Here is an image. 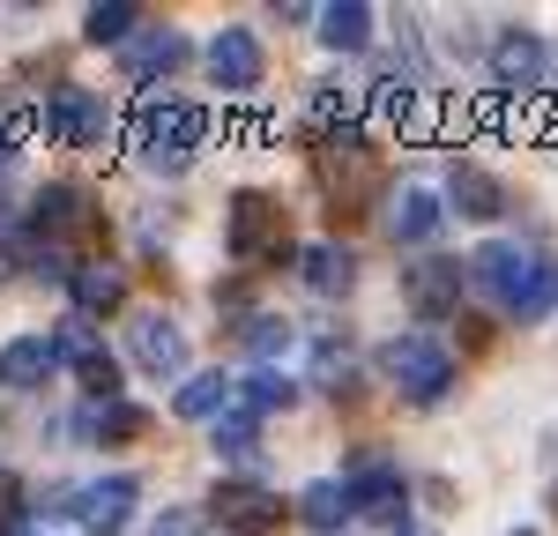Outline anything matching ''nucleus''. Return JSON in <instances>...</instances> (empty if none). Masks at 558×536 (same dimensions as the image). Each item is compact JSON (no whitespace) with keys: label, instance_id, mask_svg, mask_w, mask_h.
<instances>
[{"label":"nucleus","instance_id":"nucleus-18","mask_svg":"<svg viewBox=\"0 0 558 536\" xmlns=\"http://www.w3.org/2000/svg\"><path fill=\"white\" fill-rule=\"evenodd\" d=\"M299 276L313 299H350V283H357V254H350L343 239H313L299 246Z\"/></svg>","mask_w":558,"mask_h":536},{"label":"nucleus","instance_id":"nucleus-23","mask_svg":"<svg viewBox=\"0 0 558 536\" xmlns=\"http://www.w3.org/2000/svg\"><path fill=\"white\" fill-rule=\"evenodd\" d=\"M313 23H320V45L328 52H365L373 45V8L365 0H328Z\"/></svg>","mask_w":558,"mask_h":536},{"label":"nucleus","instance_id":"nucleus-24","mask_svg":"<svg viewBox=\"0 0 558 536\" xmlns=\"http://www.w3.org/2000/svg\"><path fill=\"white\" fill-rule=\"evenodd\" d=\"M299 522H313L320 536H336L343 522H357V507H350V485H343V477H313V485L299 491Z\"/></svg>","mask_w":558,"mask_h":536},{"label":"nucleus","instance_id":"nucleus-33","mask_svg":"<svg viewBox=\"0 0 558 536\" xmlns=\"http://www.w3.org/2000/svg\"><path fill=\"white\" fill-rule=\"evenodd\" d=\"M8 223H15V217H8V202H0V246H8Z\"/></svg>","mask_w":558,"mask_h":536},{"label":"nucleus","instance_id":"nucleus-19","mask_svg":"<svg viewBox=\"0 0 558 536\" xmlns=\"http://www.w3.org/2000/svg\"><path fill=\"white\" fill-rule=\"evenodd\" d=\"M52 373H60V351H52V336H15V343H0V388H15V395H38Z\"/></svg>","mask_w":558,"mask_h":536},{"label":"nucleus","instance_id":"nucleus-14","mask_svg":"<svg viewBox=\"0 0 558 536\" xmlns=\"http://www.w3.org/2000/svg\"><path fill=\"white\" fill-rule=\"evenodd\" d=\"M179 68H186V31H172V23H157V31H142L134 45H120V75H128L134 89L172 83Z\"/></svg>","mask_w":558,"mask_h":536},{"label":"nucleus","instance_id":"nucleus-35","mask_svg":"<svg viewBox=\"0 0 558 536\" xmlns=\"http://www.w3.org/2000/svg\"><path fill=\"white\" fill-rule=\"evenodd\" d=\"M551 75H558V52H551Z\"/></svg>","mask_w":558,"mask_h":536},{"label":"nucleus","instance_id":"nucleus-27","mask_svg":"<svg viewBox=\"0 0 558 536\" xmlns=\"http://www.w3.org/2000/svg\"><path fill=\"white\" fill-rule=\"evenodd\" d=\"M350 365H357V351H350V328H320V336H313V388L343 395V388H350Z\"/></svg>","mask_w":558,"mask_h":536},{"label":"nucleus","instance_id":"nucleus-32","mask_svg":"<svg viewBox=\"0 0 558 536\" xmlns=\"http://www.w3.org/2000/svg\"><path fill=\"white\" fill-rule=\"evenodd\" d=\"M15 142H23V120H8V112H0V157H8Z\"/></svg>","mask_w":558,"mask_h":536},{"label":"nucleus","instance_id":"nucleus-29","mask_svg":"<svg viewBox=\"0 0 558 536\" xmlns=\"http://www.w3.org/2000/svg\"><path fill=\"white\" fill-rule=\"evenodd\" d=\"M209 447H216V454H231V462H246V454L260 447V417L246 410V402H231V410L209 425Z\"/></svg>","mask_w":558,"mask_h":536},{"label":"nucleus","instance_id":"nucleus-12","mask_svg":"<svg viewBox=\"0 0 558 536\" xmlns=\"http://www.w3.org/2000/svg\"><path fill=\"white\" fill-rule=\"evenodd\" d=\"M462 283H470V261H447V254L402 268V299H410L417 320H447V313H462Z\"/></svg>","mask_w":558,"mask_h":536},{"label":"nucleus","instance_id":"nucleus-11","mask_svg":"<svg viewBox=\"0 0 558 536\" xmlns=\"http://www.w3.org/2000/svg\"><path fill=\"white\" fill-rule=\"evenodd\" d=\"M128 351L134 365L149 373V380H179L186 373V328H179L172 313H128Z\"/></svg>","mask_w":558,"mask_h":536},{"label":"nucleus","instance_id":"nucleus-34","mask_svg":"<svg viewBox=\"0 0 558 536\" xmlns=\"http://www.w3.org/2000/svg\"><path fill=\"white\" fill-rule=\"evenodd\" d=\"M395 536H432V529H395Z\"/></svg>","mask_w":558,"mask_h":536},{"label":"nucleus","instance_id":"nucleus-2","mask_svg":"<svg viewBox=\"0 0 558 536\" xmlns=\"http://www.w3.org/2000/svg\"><path fill=\"white\" fill-rule=\"evenodd\" d=\"M202 142H209V112L186 97H142V112L128 127V149L149 172H186L202 157Z\"/></svg>","mask_w":558,"mask_h":536},{"label":"nucleus","instance_id":"nucleus-15","mask_svg":"<svg viewBox=\"0 0 558 536\" xmlns=\"http://www.w3.org/2000/svg\"><path fill=\"white\" fill-rule=\"evenodd\" d=\"M134 499H142L134 477H89V485H75V522H83V536H120L134 522Z\"/></svg>","mask_w":558,"mask_h":536},{"label":"nucleus","instance_id":"nucleus-16","mask_svg":"<svg viewBox=\"0 0 558 536\" xmlns=\"http://www.w3.org/2000/svg\"><path fill=\"white\" fill-rule=\"evenodd\" d=\"M343 485H350L357 522H395V529H402V499H410V485H402L395 462H365V470H350Z\"/></svg>","mask_w":558,"mask_h":536},{"label":"nucleus","instance_id":"nucleus-10","mask_svg":"<svg viewBox=\"0 0 558 536\" xmlns=\"http://www.w3.org/2000/svg\"><path fill=\"white\" fill-rule=\"evenodd\" d=\"M89 231H97V209H89L83 186L60 179V186H45L38 202H31V239H38V246H68V254H75Z\"/></svg>","mask_w":558,"mask_h":536},{"label":"nucleus","instance_id":"nucleus-1","mask_svg":"<svg viewBox=\"0 0 558 536\" xmlns=\"http://www.w3.org/2000/svg\"><path fill=\"white\" fill-rule=\"evenodd\" d=\"M470 283L507 320H544L558 306V261L544 246H521V239H484L470 254Z\"/></svg>","mask_w":558,"mask_h":536},{"label":"nucleus","instance_id":"nucleus-30","mask_svg":"<svg viewBox=\"0 0 558 536\" xmlns=\"http://www.w3.org/2000/svg\"><path fill=\"white\" fill-rule=\"evenodd\" d=\"M239 402H246L254 417H276V410L299 402V388H291V373H254V380H239Z\"/></svg>","mask_w":558,"mask_h":536},{"label":"nucleus","instance_id":"nucleus-5","mask_svg":"<svg viewBox=\"0 0 558 536\" xmlns=\"http://www.w3.org/2000/svg\"><path fill=\"white\" fill-rule=\"evenodd\" d=\"M313 179H320V194L336 209H365L380 194V165H373V149H365L357 127H336V134L320 127V142H313Z\"/></svg>","mask_w":558,"mask_h":536},{"label":"nucleus","instance_id":"nucleus-13","mask_svg":"<svg viewBox=\"0 0 558 536\" xmlns=\"http://www.w3.org/2000/svg\"><path fill=\"white\" fill-rule=\"evenodd\" d=\"M52 351H60V365H75V373H83L89 402H112V395H120V365H112V351H105V343L89 336V320H83V313H75V320H60Z\"/></svg>","mask_w":558,"mask_h":536},{"label":"nucleus","instance_id":"nucleus-17","mask_svg":"<svg viewBox=\"0 0 558 536\" xmlns=\"http://www.w3.org/2000/svg\"><path fill=\"white\" fill-rule=\"evenodd\" d=\"M447 217H454V209H439V194H432V186H395L380 223H387V239H395V246H425Z\"/></svg>","mask_w":558,"mask_h":536},{"label":"nucleus","instance_id":"nucleus-8","mask_svg":"<svg viewBox=\"0 0 558 536\" xmlns=\"http://www.w3.org/2000/svg\"><path fill=\"white\" fill-rule=\"evenodd\" d=\"M209 514L223 522V536H268V529H283V499L268 485H254V477H223V485L209 491Z\"/></svg>","mask_w":558,"mask_h":536},{"label":"nucleus","instance_id":"nucleus-26","mask_svg":"<svg viewBox=\"0 0 558 536\" xmlns=\"http://www.w3.org/2000/svg\"><path fill=\"white\" fill-rule=\"evenodd\" d=\"M246 351H254V373H283V357L299 351V328L276 320V313H254L246 320Z\"/></svg>","mask_w":558,"mask_h":536},{"label":"nucleus","instance_id":"nucleus-7","mask_svg":"<svg viewBox=\"0 0 558 536\" xmlns=\"http://www.w3.org/2000/svg\"><path fill=\"white\" fill-rule=\"evenodd\" d=\"M484 68H492V89L499 97H529V89H544V75H551V45L536 38V31H521V23H507L499 38L484 45Z\"/></svg>","mask_w":558,"mask_h":536},{"label":"nucleus","instance_id":"nucleus-31","mask_svg":"<svg viewBox=\"0 0 558 536\" xmlns=\"http://www.w3.org/2000/svg\"><path fill=\"white\" fill-rule=\"evenodd\" d=\"M149 536H202V522H194V507H165V514L149 522Z\"/></svg>","mask_w":558,"mask_h":536},{"label":"nucleus","instance_id":"nucleus-21","mask_svg":"<svg viewBox=\"0 0 558 536\" xmlns=\"http://www.w3.org/2000/svg\"><path fill=\"white\" fill-rule=\"evenodd\" d=\"M68 299H75V313H120L128 306V276H120V268L112 261H97V254H89L83 268H75V276H68Z\"/></svg>","mask_w":558,"mask_h":536},{"label":"nucleus","instance_id":"nucleus-25","mask_svg":"<svg viewBox=\"0 0 558 536\" xmlns=\"http://www.w3.org/2000/svg\"><path fill=\"white\" fill-rule=\"evenodd\" d=\"M231 402H239V380H231V373H186V388H179V417L216 425Z\"/></svg>","mask_w":558,"mask_h":536},{"label":"nucleus","instance_id":"nucleus-3","mask_svg":"<svg viewBox=\"0 0 558 536\" xmlns=\"http://www.w3.org/2000/svg\"><path fill=\"white\" fill-rule=\"evenodd\" d=\"M223 246L239 268H283L299 261V239H291V209L260 186H239L231 209H223Z\"/></svg>","mask_w":558,"mask_h":536},{"label":"nucleus","instance_id":"nucleus-28","mask_svg":"<svg viewBox=\"0 0 558 536\" xmlns=\"http://www.w3.org/2000/svg\"><path fill=\"white\" fill-rule=\"evenodd\" d=\"M83 38L89 45H134L142 38V8H134V0H97L83 15Z\"/></svg>","mask_w":558,"mask_h":536},{"label":"nucleus","instance_id":"nucleus-20","mask_svg":"<svg viewBox=\"0 0 558 536\" xmlns=\"http://www.w3.org/2000/svg\"><path fill=\"white\" fill-rule=\"evenodd\" d=\"M447 202H454V217H470V223L507 217V186L484 172V165H454L447 172Z\"/></svg>","mask_w":558,"mask_h":536},{"label":"nucleus","instance_id":"nucleus-6","mask_svg":"<svg viewBox=\"0 0 558 536\" xmlns=\"http://www.w3.org/2000/svg\"><path fill=\"white\" fill-rule=\"evenodd\" d=\"M38 127H45L52 149H105V142H112V105L83 83H60L38 105Z\"/></svg>","mask_w":558,"mask_h":536},{"label":"nucleus","instance_id":"nucleus-4","mask_svg":"<svg viewBox=\"0 0 558 536\" xmlns=\"http://www.w3.org/2000/svg\"><path fill=\"white\" fill-rule=\"evenodd\" d=\"M380 380L395 388L402 402H417V410H432V402L454 388V351L439 343V336H395V343H380Z\"/></svg>","mask_w":558,"mask_h":536},{"label":"nucleus","instance_id":"nucleus-22","mask_svg":"<svg viewBox=\"0 0 558 536\" xmlns=\"http://www.w3.org/2000/svg\"><path fill=\"white\" fill-rule=\"evenodd\" d=\"M75 433H83V440H142V433H149V410H142V402H128V395L89 402L83 417H75Z\"/></svg>","mask_w":558,"mask_h":536},{"label":"nucleus","instance_id":"nucleus-9","mask_svg":"<svg viewBox=\"0 0 558 536\" xmlns=\"http://www.w3.org/2000/svg\"><path fill=\"white\" fill-rule=\"evenodd\" d=\"M202 68H209L216 89H231V97H254L260 75H268V52H260V38L246 31V23H223L209 38V52H202Z\"/></svg>","mask_w":558,"mask_h":536}]
</instances>
